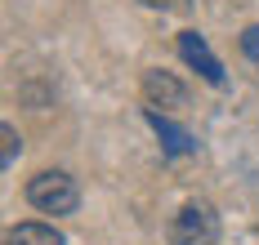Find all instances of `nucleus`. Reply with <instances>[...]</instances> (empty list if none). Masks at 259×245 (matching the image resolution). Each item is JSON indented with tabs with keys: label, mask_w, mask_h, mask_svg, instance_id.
<instances>
[{
	"label": "nucleus",
	"mask_w": 259,
	"mask_h": 245,
	"mask_svg": "<svg viewBox=\"0 0 259 245\" xmlns=\"http://www.w3.org/2000/svg\"><path fill=\"white\" fill-rule=\"evenodd\" d=\"M139 5H148V9H165V14H188V9H192V0H139Z\"/></svg>",
	"instance_id": "1a4fd4ad"
},
{
	"label": "nucleus",
	"mask_w": 259,
	"mask_h": 245,
	"mask_svg": "<svg viewBox=\"0 0 259 245\" xmlns=\"http://www.w3.org/2000/svg\"><path fill=\"white\" fill-rule=\"evenodd\" d=\"M241 54L250 58V63H259V23H250V27L241 31Z\"/></svg>",
	"instance_id": "6e6552de"
},
{
	"label": "nucleus",
	"mask_w": 259,
	"mask_h": 245,
	"mask_svg": "<svg viewBox=\"0 0 259 245\" xmlns=\"http://www.w3.org/2000/svg\"><path fill=\"white\" fill-rule=\"evenodd\" d=\"M179 54H183V63H188V67H197V72H201V81L224 85V67H219V58L210 54L206 36H197V31H183V36H179Z\"/></svg>",
	"instance_id": "20e7f679"
},
{
	"label": "nucleus",
	"mask_w": 259,
	"mask_h": 245,
	"mask_svg": "<svg viewBox=\"0 0 259 245\" xmlns=\"http://www.w3.org/2000/svg\"><path fill=\"white\" fill-rule=\"evenodd\" d=\"M27 201H31L40 214H72L76 201H80V192H76V178H72V174L45 169V174H36V178L27 183Z\"/></svg>",
	"instance_id": "f257e3e1"
},
{
	"label": "nucleus",
	"mask_w": 259,
	"mask_h": 245,
	"mask_svg": "<svg viewBox=\"0 0 259 245\" xmlns=\"http://www.w3.org/2000/svg\"><path fill=\"white\" fill-rule=\"evenodd\" d=\"M0 143H5V147H0V165L9 169V165H14V156H18V147H23V138H18V130H14V125H0Z\"/></svg>",
	"instance_id": "0eeeda50"
},
{
	"label": "nucleus",
	"mask_w": 259,
	"mask_h": 245,
	"mask_svg": "<svg viewBox=\"0 0 259 245\" xmlns=\"http://www.w3.org/2000/svg\"><path fill=\"white\" fill-rule=\"evenodd\" d=\"M148 125L156 130V138H161V147H165V156H188V152H197V138L188 134L183 125H175L165 111L148 107Z\"/></svg>",
	"instance_id": "39448f33"
},
{
	"label": "nucleus",
	"mask_w": 259,
	"mask_h": 245,
	"mask_svg": "<svg viewBox=\"0 0 259 245\" xmlns=\"http://www.w3.org/2000/svg\"><path fill=\"white\" fill-rule=\"evenodd\" d=\"M5 245H63V236L50 223H18L5 232Z\"/></svg>",
	"instance_id": "423d86ee"
},
{
	"label": "nucleus",
	"mask_w": 259,
	"mask_h": 245,
	"mask_svg": "<svg viewBox=\"0 0 259 245\" xmlns=\"http://www.w3.org/2000/svg\"><path fill=\"white\" fill-rule=\"evenodd\" d=\"M170 245H214L219 241V214L210 210L206 201H188L179 214L170 218Z\"/></svg>",
	"instance_id": "f03ea898"
},
{
	"label": "nucleus",
	"mask_w": 259,
	"mask_h": 245,
	"mask_svg": "<svg viewBox=\"0 0 259 245\" xmlns=\"http://www.w3.org/2000/svg\"><path fill=\"white\" fill-rule=\"evenodd\" d=\"M143 98L156 111H179L188 107V85L170 72H143Z\"/></svg>",
	"instance_id": "7ed1b4c3"
}]
</instances>
